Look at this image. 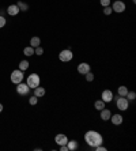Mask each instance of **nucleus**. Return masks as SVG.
Listing matches in <instances>:
<instances>
[{
	"mask_svg": "<svg viewBox=\"0 0 136 151\" xmlns=\"http://www.w3.org/2000/svg\"><path fill=\"white\" fill-rule=\"evenodd\" d=\"M84 140H86V143L89 144L90 147L95 148L97 146L102 144L104 139H102V135L99 132H97V131H87L84 134Z\"/></svg>",
	"mask_w": 136,
	"mask_h": 151,
	"instance_id": "nucleus-1",
	"label": "nucleus"
},
{
	"mask_svg": "<svg viewBox=\"0 0 136 151\" xmlns=\"http://www.w3.org/2000/svg\"><path fill=\"white\" fill-rule=\"evenodd\" d=\"M115 98V97H113ZM116 106H117V109H120V110H128V108H129V101L125 98V97H116Z\"/></svg>",
	"mask_w": 136,
	"mask_h": 151,
	"instance_id": "nucleus-2",
	"label": "nucleus"
},
{
	"mask_svg": "<svg viewBox=\"0 0 136 151\" xmlns=\"http://www.w3.org/2000/svg\"><path fill=\"white\" fill-rule=\"evenodd\" d=\"M39 83H41V79H39V76L37 74H30L29 76H27V86H29L30 88H36L39 86Z\"/></svg>",
	"mask_w": 136,
	"mask_h": 151,
	"instance_id": "nucleus-3",
	"label": "nucleus"
},
{
	"mask_svg": "<svg viewBox=\"0 0 136 151\" xmlns=\"http://www.w3.org/2000/svg\"><path fill=\"white\" fill-rule=\"evenodd\" d=\"M72 57H74V53H72L69 49H63L60 53H59V59H60V61H63V63L71 61Z\"/></svg>",
	"mask_w": 136,
	"mask_h": 151,
	"instance_id": "nucleus-4",
	"label": "nucleus"
},
{
	"mask_svg": "<svg viewBox=\"0 0 136 151\" xmlns=\"http://www.w3.org/2000/svg\"><path fill=\"white\" fill-rule=\"evenodd\" d=\"M22 81H23V71H21V70L12 71V74H11V82L15 84H18V83H21Z\"/></svg>",
	"mask_w": 136,
	"mask_h": 151,
	"instance_id": "nucleus-5",
	"label": "nucleus"
},
{
	"mask_svg": "<svg viewBox=\"0 0 136 151\" xmlns=\"http://www.w3.org/2000/svg\"><path fill=\"white\" fill-rule=\"evenodd\" d=\"M112 10L115 11V12H117V14H121V12L125 11V3L120 1V0H116L115 3H113V6H112Z\"/></svg>",
	"mask_w": 136,
	"mask_h": 151,
	"instance_id": "nucleus-6",
	"label": "nucleus"
},
{
	"mask_svg": "<svg viewBox=\"0 0 136 151\" xmlns=\"http://www.w3.org/2000/svg\"><path fill=\"white\" fill-rule=\"evenodd\" d=\"M29 90H30V87L27 86L26 83H18V87H16V93H18L19 95H27L29 94Z\"/></svg>",
	"mask_w": 136,
	"mask_h": 151,
	"instance_id": "nucleus-7",
	"label": "nucleus"
},
{
	"mask_svg": "<svg viewBox=\"0 0 136 151\" xmlns=\"http://www.w3.org/2000/svg\"><path fill=\"white\" fill-rule=\"evenodd\" d=\"M90 71H91V67H90L89 63H80L78 65V72L80 75H84L87 72H90Z\"/></svg>",
	"mask_w": 136,
	"mask_h": 151,
	"instance_id": "nucleus-8",
	"label": "nucleus"
},
{
	"mask_svg": "<svg viewBox=\"0 0 136 151\" xmlns=\"http://www.w3.org/2000/svg\"><path fill=\"white\" fill-rule=\"evenodd\" d=\"M101 99L104 102H112L113 101V93L110 91V90H104L102 91V95H101Z\"/></svg>",
	"mask_w": 136,
	"mask_h": 151,
	"instance_id": "nucleus-9",
	"label": "nucleus"
},
{
	"mask_svg": "<svg viewBox=\"0 0 136 151\" xmlns=\"http://www.w3.org/2000/svg\"><path fill=\"white\" fill-rule=\"evenodd\" d=\"M54 142H56L59 146H63V144L68 143V137L63 134H59V135H56V137H54Z\"/></svg>",
	"mask_w": 136,
	"mask_h": 151,
	"instance_id": "nucleus-10",
	"label": "nucleus"
},
{
	"mask_svg": "<svg viewBox=\"0 0 136 151\" xmlns=\"http://www.w3.org/2000/svg\"><path fill=\"white\" fill-rule=\"evenodd\" d=\"M7 12H8V15H11V17H15V15H18V14H19L18 6H16V4H11V6H8Z\"/></svg>",
	"mask_w": 136,
	"mask_h": 151,
	"instance_id": "nucleus-11",
	"label": "nucleus"
},
{
	"mask_svg": "<svg viewBox=\"0 0 136 151\" xmlns=\"http://www.w3.org/2000/svg\"><path fill=\"white\" fill-rule=\"evenodd\" d=\"M109 120H110L115 125H121V124H122V116H121V114H112Z\"/></svg>",
	"mask_w": 136,
	"mask_h": 151,
	"instance_id": "nucleus-12",
	"label": "nucleus"
},
{
	"mask_svg": "<svg viewBox=\"0 0 136 151\" xmlns=\"http://www.w3.org/2000/svg\"><path fill=\"white\" fill-rule=\"evenodd\" d=\"M101 112V120H104V121H107V120L110 119V116H112V113H110V110L109 109H102V110H99Z\"/></svg>",
	"mask_w": 136,
	"mask_h": 151,
	"instance_id": "nucleus-13",
	"label": "nucleus"
},
{
	"mask_svg": "<svg viewBox=\"0 0 136 151\" xmlns=\"http://www.w3.org/2000/svg\"><path fill=\"white\" fill-rule=\"evenodd\" d=\"M33 90H34V95H36L37 98H41V97H44V95H45V88L44 87H36V88H33Z\"/></svg>",
	"mask_w": 136,
	"mask_h": 151,
	"instance_id": "nucleus-14",
	"label": "nucleus"
},
{
	"mask_svg": "<svg viewBox=\"0 0 136 151\" xmlns=\"http://www.w3.org/2000/svg\"><path fill=\"white\" fill-rule=\"evenodd\" d=\"M67 147H68V151H75V150H78L79 144L76 140H68Z\"/></svg>",
	"mask_w": 136,
	"mask_h": 151,
	"instance_id": "nucleus-15",
	"label": "nucleus"
},
{
	"mask_svg": "<svg viewBox=\"0 0 136 151\" xmlns=\"http://www.w3.org/2000/svg\"><path fill=\"white\" fill-rule=\"evenodd\" d=\"M39 44H41V40H39V37H33V38L30 40V46H33V48H37V46H39Z\"/></svg>",
	"mask_w": 136,
	"mask_h": 151,
	"instance_id": "nucleus-16",
	"label": "nucleus"
},
{
	"mask_svg": "<svg viewBox=\"0 0 136 151\" xmlns=\"http://www.w3.org/2000/svg\"><path fill=\"white\" fill-rule=\"evenodd\" d=\"M94 108H95L97 110H102L105 108V102L102 101V99H98V101L94 102Z\"/></svg>",
	"mask_w": 136,
	"mask_h": 151,
	"instance_id": "nucleus-17",
	"label": "nucleus"
},
{
	"mask_svg": "<svg viewBox=\"0 0 136 151\" xmlns=\"http://www.w3.org/2000/svg\"><path fill=\"white\" fill-rule=\"evenodd\" d=\"M127 93H128V88H127L125 86H120V87L117 88V94L120 95V97H125Z\"/></svg>",
	"mask_w": 136,
	"mask_h": 151,
	"instance_id": "nucleus-18",
	"label": "nucleus"
},
{
	"mask_svg": "<svg viewBox=\"0 0 136 151\" xmlns=\"http://www.w3.org/2000/svg\"><path fill=\"white\" fill-rule=\"evenodd\" d=\"M29 61H27V60H22L21 63H19V70L21 71H26L27 70V68H29Z\"/></svg>",
	"mask_w": 136,
	"mask_h": 151,
	"instance_id": "nucleus-19",
	"label": "nucleus"
},
{
	"mask_svg": "<svg viewBox=\"0 0 136 151\" xmlns=\"http://www.w3.org/2000/svg\"><path fill=\"white\" fill-rule=\"evenodd\" d=\"M23 55H25V56H31V55H34V48H33V46H26L25 49H23Z\"/></svg>",
	"mask_w": 136,
	"mask_h": 151,
	"instance_id": "nucleus-20",
	"label": "nucleus"
},
{
	"mask_svg": "<svg viewBox=\"0 0 136 151\" xmlns=\"http://www.w3.org/2000/svg\"><path fill=\"white\" fill-rule=\"evenodd\" d=\"M16 6H18L19 11H27V10H29V6H27L26 3H23V1H19Z\"/></svg>",
	"mask_w": 136,
	"mask_h": 151,
	"instance_id": "nucleus-21",
	"label": "nucleus"
},
{
	"mask_svg": "<svg viewBox=\"0 0 136 151\" xmlns=\"http://www.w3.org/2000/svg\"><path fill=\"white\" fill-rule=\"evenodd\" d=\"M125 97H127V99H128V101H133V99L136 98V93L135 91H128Z\"/></svg>",
	"mask_w": 136,
	"mask_h": 151,
	"instance_id": "nucleus-22",
	"label": "nucleus"
},
{
	"mask_svg": "<svg viewBox=\"0 0 136 151\" xmlns=\"http://www.w3.org/2000/svg\"><path fill=\"white\" fill-rule=\"evenodd\" d=\"M84 76H86V81L87 82H93L94 81V74L90 71V72H87V74H84Z\"/></svg>",
	"mask_w": 136,
	"mask_h": 151,
	"instance_id": "nucleus-23",
	"label": "nucleus"
},
{
	"mask_svg": "<svg viewBox=\"0 0 136 151\" xmlns=\"http://www.w3.org/2000/svg\"><path fill=\"white\" fill-rule=\"evenodd\" d=\"M37 102H38V98H37L36 95H33V97H30V98H29V104H30V105H37Z\"/></svg>",
	"mask_w": 136,
	"mask_h": 151,
	"instance_id": "nucleus-24",
	"label": "nucleus"
},
{
	"mask_svg": "<svg viewBox=\"0 0 136 151\" xmlns=\"http://www.w3.org/2000/svg\"><path fill=\"white\" fill-rule=\"evenodd\" d=\"M112 12H113V10H112L110 6H106V7H104V14L105 15H110Z\"/></svg>",
	"mask_w": 136,
	"mask_h": 151,
	"instance_id": "nucleus-25",
	"label": "nucleus"
},
{
	"mask_svg": "<svg viewBox=\"0 0 136 151\" xmlns=\"http://www.w3.org/2000/svg\"><path fill=\"white\" fill-rule=\"evenodd\" d=\"M34 53H36V55H38V56H41V55L44 53V49L41 48V46H37V48H34Z\"/></svg>",
	"mask_w": 136,
	"mask_h": 151,
	"instance_id": "nucleus-26",
	"label": "nucleus"
},
{
	"mask_svg": "<svg viewBox=\"0 0 136 151\" xmlns=\"http://www.w3.org/2000/svg\"><path fill=\"white\" fill-rule=\"evenodd\" d=\"M6 23H7V21H6V18H4L3 15H0V29L4 27V26H6Z\"/></svg>",
	"mask_w": 136,
	"mask_h": 151,
	"instance_id": "nucleus-27",
	"label": "nucleus"
},
{
	"mask_svg": "<svg viewBox=\"0 0 136 151\" xmlns=\"http://www.w3.org/2000/svg\"><path fill=\"white\" fill-rule=\"evenodd\" d=\"M99 1H101V6H102V7H106V6L110 4V0H99Z\"/></svg>",
	"mask_w": 136,
	"mask_h": 151,
	"instance_id": "nucleus-28",
	"label": "nucleus"
},
{
	"mask_svg": "<svg viewBox=\"0 0 136 151\" xmlns=\"http://www.w3.org/2000/svg\"><path fill=\"white\" fill-rule=\"evenodd\" d=\"M95 151H106V147H104V146H97V147H95Z\"/></svg>",
	"mask_w": 136,
	"mask_h": 151,
	"instance_id": "nucleus-29",
	"label": "nucleus"
},
{
	"mask_svg": "<svg viewBox=\"0 0 136 151\" xmlns=\"http://www.w3.org/2000/svg\"><path fill=\"white\" fill-rule=\"evenodd\" d=\"M60 151H68L67 144H63V146H60Z\"/></svg>",
	"mask_w": 136,
	"mask_h": 151,
	"instance_id": "nucleus-30",
	"label": "nucleus"
},
{
	"mask_svg": "<svg viewBox=\"0 0 136 151\" xmlns=\"http://www.w3.org/2000/svg\"><path fill=\"white\" fill-rule=\"evenodd\" d=\"M3 112V105H1V104H0V113Z\"/></svg>",
	"mask_w": 136,
	"mask_h": 151,
	"instance_id": "nucleus-31",
	"label": "nucleus"
}]
</instances>
